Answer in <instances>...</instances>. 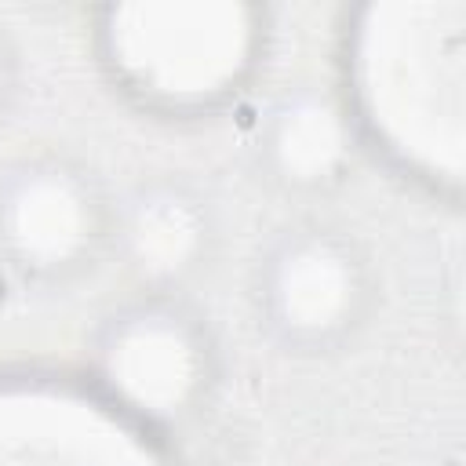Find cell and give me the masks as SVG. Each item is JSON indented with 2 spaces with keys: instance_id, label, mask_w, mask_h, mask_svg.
<instances>
[{
  "instance_id": "3957f363",
  "label": "cell",
  "mask_w": 466,
  "mask_h": 466,
  "mask_svg": "<svg viewBox=\"0 0 466 466\" xmlns=\"http://www.w3.org/2000/svg\"><path fill=\"white\" fill-rule=\"evenodd\" d=\"M87 379L120 415L153 433L197 422L222 379V353L189 295L127 291L91 328Z\"/></svg>"
},
{
  "instance_id": "ba28073f",
  "label": "cell",
  "mask_w": 466,
  "mask_h": 466,
  "mask_svg": "<svg viewBox=\"0 0 466 466\" xmlns=\"http://www.w3.org/2000/svg\"><path fill=\"white\" fill-rule=\"evenodd\" d=\"M18 91H22V51L7 33V25L0 22V127L7 124L18 102Z\"/></svg>"
},
{
  "instance_id": "52a82bcc",
  "label": "cell",
  "mask_w": 466,
  "mask_h": 466,
  "mask_svg": "<svg viewBox=\"0 0 466 466\" xmlns=\"http://www.w3.org/2000/svg\"><path fill=\"white\" fill-rule=\"evenodd\" d=\"M364 153L360 127L335 84L295 80L258 113L251 135L255 171L284 197H328Z\"/></svg>"
},
{
  "instance_id": "6da1fadb",
  "label": "cell",
  "mask_w": 466,
  "mask_h": 466,
  "mask_svg": "<svg viewBox=\"0 0 466 466\" xmlns=\"http://www.w3.org/2000/svg\"><path fill=\"white\" fill-rule=\"evenodd\" d=\"M106 84L153 120H211L262 73L269 15L240 0H149L91 11Z\"/></svg>"
},
{
  "instance_id": "277c9868",
  "label": "cell",
  "mask_w": 466,
  "mask_h": 466,
  "mask_svg": "<svg viewBox=\"0 0 466 466\" xmlns=\"http://www.w3.org/2000/svg\"><path fill=\"white\" fill-rule=\"evenodd\" d=\"M379 266L357 229L302 215L266 237L251 262L248 299L258 331L291 357L350 346L379 306Z\"/></svg>"
},
{
  "instance_id": "7a4b0ae2",
  "label": "cell",
  "mask_w": 466,
  "mask_h": 466,
  "mask_svg": "<svg viewBox=\"0 0 466 466\" xmlns=\"http://www.w3.org/2000/svg\"><path fill=\"white\" fill-rule=\"evenodd\" d=\"M411 76L350 18L335 84L364 149H382L404 178L459 200L462 189V18L459 0L393 4Z\"/></svg>"
},
{
  "instance_id": "5b68a950",
  "label": "cell",
  "mask_w": 466,
  "mask_h": 466,
  "mask_svg": "<svg viewBox=\"0 0 466 466\" xmlns=\"http://www.w3.org/2000/svg\"><path fill=\"white\" fill-rule=\"evenodd\" d=\"M113 193L69 149L40 146L0 167V266L25 288L66 291L109 262Z\"/></svg>"
},
{
  "instance_id": "8992f818",
  "label": "cell",
  "mask_w": 466,
  "mask_h": 466,
  "mask_svg": "<svg viewBox=\"0 0 466 466\" xmlns=\"http://www.w3.org/2000/svg\"><path fill=\"white\" fill-rule=\"evenodd\" d=\"M218 255L211 197L186 175H146L113 193L109 262L127 291L189 295Z\"/></svg>"
}]
</instances>
